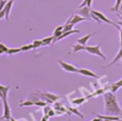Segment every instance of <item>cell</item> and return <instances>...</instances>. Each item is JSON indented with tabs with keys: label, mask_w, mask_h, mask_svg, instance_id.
<instances>
[{
	"label": "cell",
	"mask_w": 122,
	"mask_h": 121,
	"mask_svg": "<svg viewBox=\"0 0 122 121\" xmlns=\"http://www.w3.org/2000/svg\"><path fill=\"white\" fill-rule=\"evenodd\" d=\"M104 104H105V114L106 115L119 116L121 109L117 102L116 96L113 92L108 91L104 94Z\"/></svg>",
	"instance_id": "6da1fadb"
},
{
	"label": "cell",
	"mask_w": 122,
	"mask_h": 121,
	"mask_svg": "<svg viewBox=\"0 0 122 121\" xmlns=\"http://www.w3.org/2000/svg\"><path fill=\"white\" fill-rule=\"evenodd\" d=\"M85 50L92 55H97L99 57H101L103 60H107V57L105 56V54L102 52V50H100V45H95V46H86Z\"/></svg>",
	"instance_id": "7a4b0ae2"
},
{
	"label": "cell",
	"mask_w": 122,
	"mask_h": 121,
	"mask_svg": "<svg viewBox=\"0 0 122 121\" xmlns=\"http://www.w3.org/2000/svg\"><path fill=\"white\" fill-rule=\"evenodd\" d=\"M92 12L93 13V14H95L101 21H103V22H105V23H107V24H110V25H112V26H113L114 28H116L117 30H120V25L119 24H116V23H114L113 21H112V20H110L104 13H102V12H100V11H98V10H92Z\"/></svg>",
	"instance_id": "3957f363"
},
{
	"label": "cell",
	"mask_w": 122,
	"mask_h": 121,
	"mask_svg": "<svg viewBox=\"0 0 122 121\" xmlns=\"http://www.w3.org/2000/svg\"><path fill=\"white\" fill-rule=\"evenodd\" d=\"M57 63L60 65V67L65 71H68V72H78V71H79V69H77L74 65L67 63V62H65L63 60H57Z\"/></svg>",
	"instance_id": "277c9868"
},
{
	"label": "cell",
	"mask_w": 122,
	"mask_h": 121,
	"mask_svg": "<svg viewBox=\"0 0 122 121\" xmlns=\"http://www.w3.org/2000/svg\"><path fill=\"white\" fill-rule=\"evenodd\" d=\"M91 9L89 8V7H83V8H80L79 10H75L74 11V13L75 14H79V15H81V16H83V17H85L88 21H93L92 20V16H91Z\"/></svg>",
	"instance_id": "5b68a950"
},
{
	"label": "cell",
	"mask_w": 122,
	"mask_h": 121,
	"mask_svg": "<svg viewBox=\"0 0 122 121\" xmlns=\"http://www.w3.org/2000/svg\"><path fill=\"white\" fill-rule=\"evenodd\" d=\"M37 94H39L44 100H46L49 103L56 102L57 100H59L61 98L60 95H56V94H53V93H51V92H42V93H37Z\"/></svg>",
	"instance_id": "8992f818"
},
{
	"label": "cell",
	"mask_w": 122,
	"mask_h": 121,
	"mask_svg": "<svg viewBox=\"0 0 122 121\" xmlns=\"http://www.w3.org/2000/svg\"><path fill=\"white\" fill-rule=\"evenodd\" d=\"M11 114V111L10 108V105L7 102H3V115L0 117V119H5V120H10V115Z\"/></svg>",
	"instance_id": "52a82bcc"
},
{
	"label": "cell",
	"mask_w": 122,
	"mask_h": 121,
	"mask_svg": "<svg viewBox=\"0 0 122 121\" xmlns=\"http://www.w3.org/2000/svg\"><path fill=\"white\" fill-rule=\"evenodd\" d=\"M10 86H3V85H0V98L2 99V102H7L8 100V94H9V91H10Z\"/></svg>",
	"instance_id": "ba28073f"
},
{
	"label": "cell",
	"mask_w": 122,
	"mask_h": 121,
	"mask_svg": "<svg viewBox=\"0 0 122 121\" xmlns=\"http://www.w3.org/2000/svg\"><path fill=\"white\" fill-rule=\"evenodd\" d=\"M78 73H80V74H82V75H84V76H88V77L98 78V75H97L95 72H93V71H92L91 70L86 69V68H81V69H79Z\"/></svg>",
	"instance_id": "9c48e42d"
},
{
	"label": "cell",
	"mask_w": 122,
	"mask_h": 121,
	"mask_svg": "<svg viewBox=\"0 0 122 121\" xmlns=\"http://www.w3.org/2000/svg\"><path fill=\"white\" fill-rule=\"evenodd\" d=\"M122 59V45L120 46V50H118V52L116 53V55L113 57V59H112V61L111 62V63H109L108 65H106V66H103V68H108V67H111V66H112V65H114L115 63H117L119 60H121Z\"/></svg>",
	"instance_id": "30bf717a"
},
{
	"label": "cell",
	"mask_w": 122,
	"mask_h": 121,
	"mask_svg": "<svg viewBox=\"0 0 122 121\" xmlns=\"http://www.w3.org/2000/svg\"><path fill=\"white\" fill-rule=\"evenodd\" d=\"M13 2L14 0H9L4 8V10H5V14H6V20L9 21L10 20V10H11V8H12V5H13Z\"/></svg>",
	"instance_id": "8fae6325"
},
{
	"label": "cell",
	"mask_w": 122,
	"mask_h": 121,
	"mask_svg": "<svg viewBox=\"0 0 122 121\" xmlns=\"http://www.w3.org/2000/svg\"><path fill=\"white\" fill-rule=\"evenodd\" d=\"M97 117L101 118L102 120H110V121H122V119L119 116L116 115H102V114H98L96 113Z\"/></svg>",
	"instance_id": "7c38bea8"
},
{
	"label": "cell",
	"mask_w": 122,
	"mask_h": 121,
	"mask_svg": "<svg viewBox=\"0 0 122 121\" xmlns=\"http://www.w3.org/2000/svg\"><path fill=\"white\" fill-rule=\"evenodd\" d=\"M79 32H80L79 30H69V31H65V32L62 33L61 36H59L58 38L54 39V40H53V43H55V42H57V41H59V40H61V39H64V38H66L67 36H70V35H71V34H73V33H79Z\"/></svg>",
	"instance_id": "4fadbf2b"
},
{
	"label": "cell",
	"mask_w": 122,
	"mask_h": 121,
	"mask_svg": "<svg viewBox=\"0 0 122 121\" xmlns=\"http://www.w3.org/2000/svg\"><path fill=\"white\" fill-rule=\"evenodd\" d=\"M94 34H95V32H92V33H89V34H87V35H84V36L80 37L79 39H77V43H79V44H81V45H83V46H86V45H87V42L89 41V39H90L92 35H94Z\"/></svg>",
	"instance_id": "5bb4252c"
},
{
	"label": "cell",
	"mask_w": 122,
	"mask_h": 121,
	"mask_svg": "<svg viewBox=\"0 0 122 121\" xmlns=\"http://www.w3.org/2000/svg\"><path fill=\"white\" fill-rule=\"evenodd\" d=\"M87 19L85 18V17H83V16H81V15H79V14H72V18H71V24H72V25H75V24H78V23H80V22H82V21H86ZM88 21V20H87Z\"/></svg>",
	"instance_id": "9a60e30c"
},
{
	"label": "cell",
	"mask_w": 122,
	"mask_h": 121,
	"mask_svg": "<svg viewBox=\"0 0 122 121\" xmlns=\"http://www.w3.org/2000/svg\"><path fill=\"white\" fill-rule=\"evenodd\" d=\"M86 49V46H83L79 43H76V44H73L71 46V53H76V52H79V51H82V50H85Z\"/></svg>",
	"instance_id": "2e32d148"
},
{
	"label": "cell",
	"mask_w": 122,
	"mask_h": 121,
	"mask_svg": "<svg viewBox=\"0 0 122 121\" xmlns=\"http://www.w3.org/2000/svg\"><path fill=\"white\" fill-rule=\"evenodd\" d=\"M63 29H64V25H61V26H58V27L55 28V30H53V37H54V39H56V38H58L59 36L62 35Z\"/></svg>",
	"instance_id": "e0dca14e"
},
{
	"label": "cell",
	"mask_w": 122,
	"mask_h": 121,
	"mask_svg": "<svg viewBox=\"0 0 122 121\" xmlns=\"http://www.w3.org/2000/svg\"><path fill=\"white\" fill-rule=\"evenodd\" d=\"M120 88H122V79H120L119 81L114 82V83H112V84L111 85V91L114 93V92H115L118 89H120Z\"/></svg>",
	"instance_id": "ac0fdd59"
},
{
	"label": "cell",
	"mask_w": 122,
	"mask_h": 121,
	"mask_svg": "<svg viewBox=\"0 0 122 121\" xmlns=\"http://www.w3.org/2000/svg\"><path fill=\"white\" fill-rule=\"evenodd\" d=\"M53 35L51 36H48V37H45V38H42V42H43V46H50L53 43Z\"/></svg>",
	"instance_id": "d6986e66"
},
{
	"label": "cell",
	"mask_w": 122,
	"mask_h": 121,
	"mask_svg": "<svg viewBox=\"0 0 122 121\" xmlns=\"http://www.w3.org/2000/svg\"><path fill=\"white\" fill-rule=\"evenodd\" d=\"M67 109L69 110V111H70L71 113H73V114L79 116L80 118H84V115H83V114H82L76 108H73V107H67Z\"/></svg>",
	"instance_id": "ffe728a7"
},
{
	"label": "cell",
	"mask_w": 122,
	"mask_h": 121,
	"mask_svg": "<svg viewBox=\"0 0 122 121\" xmlns=\"http://www.w3.org/2000/svg\"><path fill=\"white\" fill-rule=\"evenodd\" d=\"M121 2H122V0H116L115 4L112 6V8H111V9H110V11H116V12H118V11L120 10Z\"/></svg>",
	"instance_id": "44dd1931"
},
{
	"label": "cell",
	"mask_w": 122,
	"mask_h": 121,
	"mask_svg": "<svg viewBox=\"0 0 122 121\" xmlns=\"http://www.w3.org/2000/svg\"><path fill=\"white\" fill-rule=\"evenodd\" d=\"M20 51H22L21 50V48H10L6 53L9 54V55H12L14 53H19Z\"/></svg>",
	"instance_id": "7402d4cb"
},
{
	"label": "cell",
	"mask_w": 122,
	"mask_h": 121,
	"mask_svg": "<svg viewBox=\"0 0 122 121\" xmlns=\"http://www.w3.org/2000/svg\"><path fill=\"white\" fill-rule=\"evenodd\" d=\"M92 0H83V2L79 5V9L80 8H83V7H89V8H91V6H92Z\"/></svg>",
	"instance_id": "603a6c76"
},
{
	"label": "cell",
	"mask_w": 122,
	"mask_h": 121,
	"mask_svg": "<svg viewBox=\"0 0 122 121\" xmlns=\"http://www.w3.org/2000/svg\"><path fill=\"white\" fill-rule=\"evenodd\" d=\"M20 48H21V50L22 51H27V50H33L34 49L32 43L31 44H28V45H24V46H22Z\"/></svg>",
	"instance_id": "cb8c5ba5"
},
{
	"label": "cell",
	"mask_w": 122,
	"mask_h": 121,
	"mask_svg": "<svg viewBox=\"0 0 122 121\" xmlns=\"http://www.w3.org/2000/svg\"><path fill=\"white\" fill-rule=\"evenodd\" d=\"M33 105H34V102L31 100H26V101L20 103V107H30Z\"/></svg>",
	"instance_id": "d4e9b609"
},
{
	"label": "cell",
	"mask_w": 122,
	"mask_h": 121,
	"mask_svg": "<svg viewBox=\"0 0 122 121\" xmlns=\"http://www.w3.org/2000/svg\"><path fill=\"white\" fill-rule=\"evenodd\" d=\"M73 26H74V25H72V24H71V23H65V24H64L63 32H65V31H69V30H71L73 29Z\"/></svg>",
	"instance_id": "484cf974"
},
{
	"label": "cell",
	"mask_w": 122,
	"mask_h": 121,
	"mask_svg": "<svg viewBox=\"0 0 122 121\" xmlns=\"http://www.w3.org/2000/svg\"><path fill=\"white\" fill-rule=\"evenodd\" d=\"M32 45H33V47H34V49H37V48H39V47H42L43 46V42H42V39H36V40H34L33 42H32Z\"/></svg>",
	"instance_id": "4316f807"
},
{
	"label": "cell",
	"mask_w": 122,
	"mask_h": 121,
	"mask_svg": "<svg viewBox=\"0 0 122 121\" xmlns=\"http://www.w3.org/2000/svg\"><path fill=\"white\" fill-rule=\"evenodd\" d=\"M34 106H38V107H45V106H46V101H42V100L34 101Z\"/></svg>",
	"instance_id": "83f0119b"
},
{
	"label": "cell",
	"mask_w": 122,
	"mask_h": 121,
	"mask_svg": "<svg viewBox=\"0 0 122 121\" xmlns=\"http://www.w3.org/2000/svg\"><path fill=\"white\" fill-rule=\"evenodd\" d=\"M85 98H78L76 100H72V103L75 104V105H81L83 102H85Z\"/></svg>",
	"instance_id": "f1b7e54d"
},
{
	"label": "cell",
	"mask_w": 122,
	"mask_h": 121,
	"mask_svg": "<svg viewBox=\"0 0 122 121\" xmlns=\"http://www.w3.org/2000/svg\"><path fill=\"white\" fill-rule=\"evenodd\" d=\"M7 2H8V1H5V0H2V1H0V11L4 10V8H5L6 4H7Z\"/></svg>",
	"instance_id": "f546056e"
},
{
	"label": "cell",
	"mask_w": 122,
	"mask_h": 121,
	"mask_svg": "<svg viewBox=\"0 0 122 121\" xmlns=\"http://www.w3.org/2000/svg\"><path fill=\"white\" fill-rule=\"evenodd\" d=\"M0 49H1V50H3L5 52H7V51H8V50H9L8 46H6V45H5V44H3V43H0Z\"/></svg>",
	"instance_id": "4dcf8cb0"
},
{
	"label": "cell",
	"mask_w": 122,
	"mask_h": 121,
	"mask_svg": "<svg viewBox=\"0 0 122 121\" xmlns=\"http://www.w3.org/2000/svg\"><path fill=\"white\" fill-rule=\"evenodd\" d=\"M51 110V106H45V107H44V114H48V112H49Z\"/></svg>",
	"instance_id": "1f68e13d"
},
{
	"label": "cell",
	"mask_w": 122,
	"mask_h": 121,
	"mask_svg": "<svg viewBox=\"0 0 122 121\" xmlns=\"http://www.w3.org/2000/svg\"><path fill=\"white\" fill-rule=\"evenodd\" d=\"M118 24L120 25V45H122V21H120V22H118Z\"/></svg>",
	"instance_id": "d6a6232c"
},
{
	"label": "cell",
	"mask_w": 122,
	"mask_h": 121,
	"mask_svg": "<svg viewBox=\"0 0 122 121\" xmlns=\"http://www.w3.org/2000/svg\"><path fill=\"white\" fill-rule=\"evenodd\" d=\"M49 119H50L49 114H44V115L42 116V118H41V120H40V121H48Z\"/></svg>",
	"instance_id": "836d02e7"
},
{
	"label": "cell",
	"mask_w": 122,
	"mask_h": 121,
	"mask_svg": "<svg viewBox=\"0 0 122 121\" xmlns=\"http://www.w3.org/2000/svg\"><path fill=\"white\" fill-rule=\"evenodd\" d=\"M55 113H56V111H53L52 109H51V111L48 112V114H49V116H50V117L54 116V115H55Z\"/></svg>",
	"instance_id": "e575fe53"
},
{
	"label": "cell",
	"mask_w": 122,
	"mask_h": 121,
	"mask_svg": "<svg viewBox=\"0 0 122 121\" xmlns=\"http://www.w3.org/2000/svg\"><path fill=\"white\" fill-rule=\"evenodd\" d=\"M3 18H6V14H5V10H1L0 11V20L3 19Z\"/></svg>",
	"instance_id": "d590c367"
},
{
	"label": "cell",
	"mask_w": 122,
	"mask_h": 121,
	"mask_svg": "<svg viewBox=\"0 0 122 121\" xmlns=\"http://www.w3.org/2000/svg\"><path fill=\"white\" fill-rule=\"evenodd\" d=\"M92 121H102V119L99 118V117H96V118H93Z\"/></svg>",
	"instance_id": "8d00e7d4"
},
{
	"label": "cell",
	"mask_w": 122,
	"mask_h": 121,
	"mask_svg": "<svg viewBox=\"0 0 122 121\" xmlns=\"http://www.w3.org/2000/svg\"><path fill=\"white\" fill-rule=\"evenodd\" d=\"M3 53H5V51H4L3 50H1V49H0V55H2Z\"/></svg>",
	"instance_id": "74e56055"
},
{
	"label": "cell",
	"mask_w": 122,
	"mask_h": 121,
	"mask_svg": "<svg viewBox=\"0 0 122 121\" xmlns=\"http://www.w3.org/2000/svg\"><path fill=\"white\" fill-rule=\"evenodd\" d=\"M119 117L122 119V110H121V111H120V114H119Z\"/></svg>",
	"instance_id": "f35d334b"
},
{
	"label": "cell",
	"mask_w": 122,
	"mask_h": 121,
	"mask_svg": "<svg viewBox=\"0 0 122 121\" xmlns=\"http://www.w3.org/2000/svg\"><path fill=\"white\" fill-rule=\"evenodd\" d=\"M122 10V2H121V6H120V10Z\"/></svg>",
	"instance_id": "ab89813d"
},
{
	"label": "cell",
	"mask_w": 122,
	"mask_h": 121,
	"mask_svg": "<svg viewBox=\"0 0 122 121\" xmlns=\"http://www.w3.org/2000/svg\"><path fill=\"white\" fill-rule=\"evenodd\" d=\"M69 121H71V117H69Z\"/></svg>",
	"instance_id": "60d3db41"
},
{
	"label": "cell",
	"mask_w": 122,
	"mask_h": 121,
	"mask_svg": "<svg viewBox=\"0 0 122 121\" xmlns=\"http://www.w3.org/2000/svg\"><path fill=\"white\" fill-rule=\"evenodd\" d=\"M0 1H2V0H0ZM5 1H8V0H5Z\"/></svg>",
	"instance_id": "b9f144b4"
},
{
	"label": "cell",
	"mask_w": 122,
	"mask_h": 121,
	"mask_svg": "<svg viewBox=\"0 0 122 121\" xmlns=\"http://www.w3.org/2000/svg\"><path fill=\"white\" fill-rule=\"evenodd\" d=\"M121 60H122V59H121Z\"/></svg>",
	"instance_id": "7bdbcfd3"
}]
</instances>
